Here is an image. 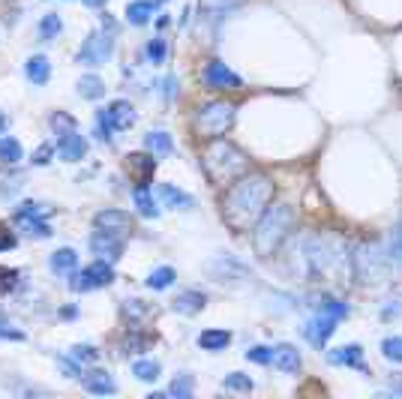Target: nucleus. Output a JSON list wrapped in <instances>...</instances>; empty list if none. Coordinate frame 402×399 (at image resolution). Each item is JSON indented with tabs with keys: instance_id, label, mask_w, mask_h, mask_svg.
Listing matches in <instances>:
<instances>
[{
	"instance_id": "nucleus-48",
	"label": "nucleus",
	"mask_w": 402,
	"mask_h": 399,
	"mask_svg": "<svg viewBox=\"0 0 402 399\" xmlns=\"http://www.w3.org/2000/svg\"><path fill=\"white\" fill-rule=\"evenodd\" d=\"M4 132H6V115L0 112V136H4Z\"/></svg>"
},
{
	"instance_id": "nucleus-44",
	"label": "nucleus",
	"mask_w": 402,
	"mask_h": 399,
	"mask_svg": "<svg viewBox=\"0 0 402 399\" xmlns=\"http://www.w3.org/2000/svg\"><path fill=\"white\" fill-rule=\"evenodd\" d=\"M390 261L402 264V223H399V228H396L394 240H390Z\"/></svg>"
},
{
	"instance_id": "nucleus-38",
	"label": "nucleus",
	"mask_w": 402,
	"mask_h": 399,
	"mask_svg": "<svg viewBox=\"0 0 402 399\" xmlns=\"http://www.w3.org/2000/svg\"><path fill=\"white\" fill-rule=\"evenodd\" d=\"M70 358H72V360H78V363L84 367V363H96V360H99V351H96L93 346H72Z\"/></svg>"
},
{
	"instance_id": "nucleus-27",
	"label": "nucleus",
	"mask_w": 402,
	"mask_h": 399,
	"mask_svg": "<svg viewBox=\"0 0 402 399\" xmlns=\"http://www.w3.org/2000/svg\"><path fill=\"white\" fill-rule=\"evenodd\" d=\"M150 15H153V0H132V4H127V21L129 25L141 27V25H148L150 21Z\"/></svg>"
},
{
	"instance_id": "nucleus-2",
	"label": "nucleus",
	"mask_w": 402,
	"mask_h": 399,
	"mask_svg": "<svg viewBox=\"0 0 402 399\" xmlns=\"http://www.w3.org/2000/svg\"><path fill=\"white\" fill-rule=\"evenodd\" d=\"M345 259V247L337 237H325V235H304L292 243L288 252V270L294 276H328L337 264Z\"/></svg>"
},
{
	"instance_id": "nucleus-5",
	"label": "nucleus",
	"mask_w": 402,
	"mask_h": 399,
	"mask_svg": "<svg viewBox=\"0 0 402 399\" xmlns=\"http://www.w3.org/2000/svg\"><path fill=\"white\" fill-rule=\"evenodd\" d=\"M390 252L384 249L382 240H370V243H361L354 252V276L361 282H378L390 268Z\"/></svg>"
},
{
	"instance_id": "nucleus-1",
	"label": "nucleus",
	"mask_w": 402,
	"mask_h": 399,
	"mask_svg": "<svg viewBox=\"0 0 402 399\" xmlns=\"http://www.w3.org/2000/svg\"><path fill=\"white\" fill-rule=\"evenodd\" d=\"M273 198V181L261 171L243 174L240 181L228 183L226 202H222V219L234 231H249L267 210V202Z\"/></svg>"
},
{
	"instance_id": "nucleus-34",
	"label": "nucleus",
	"mask_w": 402,
	"mask_h": 399,
	"mask_svg": "<svg viewBox=\"0 0 402 399\" xmlns=\"http://www.w3.org/2000/svg\"><path fill=\"white\" fill-rule=\"evenodd\" d=\"M18 282H21V270L18 268H4V264H0V297L15 292Z\"/></svg>"
},
{
	"instance_id": "nucleus-40",
	"label": "nucleus",
	"mask_w": 402,
	"mask_h": 399,
	"mask_svg": "<svg viewBox=\"0 0 402 399\" xmlns=\"http://www.w3.org/2000/svg\"><path fill=\"white\" fill-rule=\"evenodd\" d=\"M148 58H150V63H153V66H160V63L165 60V39L156 37V39H150V42H148Z\"/></svg>"
},
{
	"instance_id": "nucleus-45",
	"label": "nucleus",
	"mask_w": 402,
	"mask_h": 399,
	"mask_svg": "<svg viewBox=\"0 0 402 399\" xmlns=\"http://www.w3.org/2000/svg\"><path fill=\"white\" fill-rule=\"evenodd\" d=\"M15 235L9 231V225H0V252H6V249H15Z\"/></svg>"
},
{
	"instance_id": "nucleus-23",
	"label": "nucleus",
	"mask_w": 402,
	"mask_h": 399,
	"mask_svg": "<svg viewBox=\"0 0 402 399\" xmlns=\"http://www.w3.org/2000/svg\"><path fill=\"white\" fill-rule=\"evenodd\" d=\"M82 384H84V391H87V393H96V396L117 393V384H115V379H111L108 372H103V369H96V372H91V375H84Z\"/></svg>"
},
{
	"instance_id": "nucleus-37",
	"label": "nucleus",
	"mask_w": 402,
	"mask_h": 399,
	"mask_svg": "<svg viewBox=\"0 0 402 399\" xmlns=\"http://www.w3.org/2000/svg\"><path fill=\"white\" fill-rule=\"evenodd\" d=\"M382 354L387 360H394V363H402V336H387L382 342Z\"/></svg>"
},
{
	"instance_id": "nucleus-6",
	"label": "nucleus",
	"mask_w": 402,
	"mask_h": 399,
	"mask_svg": "<svg viewBox=\"0 0 402 399\" xmlns=\"http://www.w3.org/2000/svg\"><path fill=\"white\" fill-rule=\"evenodd\" d=\"M234 108L231 103H207V105H201L198 108V115H195V129H198V136H205V138H219V136H226V132L231 129L234 124Z\"/></svg>"
},
{
	"instance_id": "nucleus-21",
	"label": "nucleus",
	"mask_w": 402,
	"mask_h": 399,
	"mask_svg": "<svg viewBox=\"0 0 402 399\" xmlns=\"http://www.w3.org/2000/svg\"><path fill=\"white\" fill-rule=\"evenodd\" d=\"M156 192H160L165 207H174V210H193L195 207V198L186 195L183 190H177V186H171V183H160V190Z\"/></svg>"
},
{
	"instance_id": "nucleus-20",
	"label": "nucleus",
	"mask_w": 402,
	"mask_h": 399,
	"mask_svg": "<svg viewBox=\"0 0 402 399\" xmlns=\"http://www.w3.org/2000/svg\"><path fill=\"white\" fill-rule=\"evenodd\" d=\"M75 268H78V252H75L72 247H60V249L51 252V259H48V270H51V273L70 276Z\"/></svg>"
},
{
	"instance_id": "nucleus-9",
	"label": "nucleus",
	"mask_w": 402,
	"mask_h": 399,
	"mask_svg": "<svg viewBox=\"0 0 402 399\" xmlns=\"http://www.w3.org/2000/svg\"><path fill=\"white\" fill-rule=\"evenodd\" d=\"M111 51H115V39H111V33L93 30L91 37L84 39V46L78 48L75 60L82 63V66H103V63L111 58Z\"/></svg>"
},
{
	"instance_id": "nucleus-22",
	"label": "nucleus",
	"mask_w": 402,
	"mask_h": 399,
	"mask_svg": "<svg viewBox=\"0 0 402 399\" xmlns=\"http://www.w3.org/2000/svg\"><path fill=\"white\" fill-rule=\"evenodd\" d=\"M205 303H207L205 292H181L171 301V309H174V313H181V315H195V313L205 309Z\"/></svg>"
},
{
	"instance_id": "nucleus-18",
	"label": "nucleus",
	"mask_w": 402,
	"mask_h": 399,
	"mask_svg": "<svg viewBox=\"0 0 402 399\" xmlns=\"http://www.w3.org/2000/svg\"><path fill=\"white\" fill-rule=\"evenodd\" d=\"M210 270L216 273V280H219V282L231 280V276H234V280H252V273H249L247 268H243L240 261H234L231 256H219L214 264H210Z\"/></svg>"
},
{
	"instance_id": "nucleus-41",
	"label": "nucleus",
	"mask_w": 402,
	"mask_h": 399,
	"mask_svg": "<svg viewBox=\"0 0 402 399\" xmlns=\"http://www.w3.org/2000/svg\"><path fill=\"white\" fill-rule=\"evenodd\" d=\"M54 150H58V148H54V144H48V141L39 144V148L33 150V159H30V162H33V165H48L51 157H54Z\"/></svg>"
},
{
	"instance_id": "nucleus-12",
	"label": "nucleus",
	"mask_w": 402,
	"mask_h": 399,
	"mask_svg": "<svg viewBox=\"0 0 402 399\" xmlns=\"http://www.w3.org/2000/svg\"><path fill=\"white\" fill-rule=\"evenodd\" d=\"M93 225L99 231H108V235L124 237L127 231H132V219H129V214H124V210L108 207V210H99V214L93 216Z\"/></svg>"
},
{
	"instance_id": "nucleus-31",
	"label": "nucleus",
	"mask_w": 402,
	"mask_h": 399,
	"mask_svg": "<svg viewBox=\"0 0 402 399\" xmlns=\"http://www.w3.org/2000/svg\"><path fill=\"white\" fill-rule=\"evenodd\" d=\"M136 207H138V214L148 216V219H156V216H160V207H156L153 195L148 192V186H136Z\"/></svg>"
},
{
	"instance_id": "nucleus-19",
	"label": "nucleus",
	"mask_w": 402,
	"mask_h": 399,
	"mask_svg": "<svg viewBox=\"0 0 402 399\" xmlns=\"http://www.w3.org/2000/svg\"><path fill=\"white\" fill-rule=\"evenodd\" d=\"M25 75H27V81L37 84V87L48 84V79H51V60L46 58V54H30L27 63H25Z\"/></svg>"
},
{
	"instance_id": "nucleus-33",
	"label": "nucleus",
	"mask_w": 402,
	"mask_h": 399,
	"mask_svg": "<svg viewBox=\"0 0 402 399\" xmlns=\"http://www.w3.org/2000/svg\"><path fill=\"white\" fill-rule=\"evenodd\" d=\"M160 372H162V367L156 360H136L132 363V375H136L138 381H156Z\"/></svg>"
},
{
	"instance_id": "nucleus-35",
	"label": "nucleus",
	"mask_w": 402,
	"mask_h": 399,
	"mask_svg": "<svg viewBox=\"0 0 402 399\" xmlns=\"http://www.w3.org/2000/svg\"><path fill=\"white\" fill-rule=\"evenodd\" d=\"M21 159V144L15 141V138H0V162H18Z\"/></svg>"
},
{
	"instance_id": "nucleus-16",
	"label": "nucleus",
	"mask_w": 402,
	"mask_h": 399,
	"mask_svg": "<svg viewBox=\"0 0 402 399\" xmlns=\"http://www.w3.org/2000/svg\"><path fill=\"white\" fill-rule=\"evenodd\" d=\"M58 153H60L63 162H82V159L87 157V141H84V136H78V129L58 136Z\"/></svg>"
},
{
	"instance_id": "nucleus-11",
	"label": "nucleus",
	"mask_w": 402,
	"mask_h": 399,
	"mask_svg": "<svg viewBox=\"0 0 402 399\" xmlns=\"http://www.w3.org/2000/svg\"><path fill=\"white\" fill-rule=\"evenodd\" d=\"M337 315H330V313H316L309 321H306V327H304V336L309 339V346H316L318 351L328 346V339L333 336V330H337Z\"/></svg>"
},
{
	"instance_id": "nucleus-29",
	"label": "nucleus",
	"mask_w": 402,
	"mask_h": 399,
	"mask_svg": "<svg viewBox=\"0 0 402 399\" xmlns=\"http://www.w3.org/2000/svg\"><path fill=\"white\" fill-rule=\"evenodd\" d=\"M60 30H63V21H60V15H58V13H48V15H42L39 27H37V33H39V39H42V42H51V39H58V37H60Z\"/></svg>"
},
{
	"instance_id": "nucleus-26",
	"label": "nucleus",
	"mask_w": 402,
	"mask_h": 399,
	"mask_svg": "<svg viewBox=\"0 0 402 399\" xmlns=\"http://www.w3.org/2000/svg\"><path fill=\"white\" fill-rule=\"evenodd\" d=\"M144 148H148L153 157H169V153L174 150V144H171L169 132L156 129V132H148V138H144Z\"/></svg>"
},
{
	"instance_id": "nucleus-43",
	"label": "nucleus",
	"mask_w": 402,
	"mask_h": 399,
	"mask_svg": "<svg viewBox=\"0 0 402 399\" xmlns=\"http://www.w3.org/2000/svg\"><path fill=\"white\" fill-rule=\"evenodd\" d=\"M247 360H252V363H271V348H267V346H252V348H247Z\"/></svg>"
},
{
	"instance_id": "nucleus-30",
	"label": "nucleus",
	"mask_w": 402,
	"mask_h": 399,
	"mask_svg": "<svg viewBox=\"0 0 402 399\" xmlns=\"http://www.w3.org/2000/svg\"><path fill=\"white\" fill-rule=\"evenodd\" d=\"M174 280H177L174 268H169V264H165V268H156V270H150V276H148V280H144V282H148V288H153V292H165V288H169Z\"/></svg>"
},
{
	"instance_id": "nucleus-24",
	"label": "nucleus",
	"mask_w": 402,
	"mask_h": 399,
	"mask_svg": "<svg viewBox=\"0 0 402 399\" xmlns=\"http://www.w3.org/2000/svg\"><path fill=\"white\" fill-rule=\"evenodd\" d=\"M328 360L333 367H357L361 369V360H363V348L361 346H342V348H333L328 354Z\"/></svg>"
},
{
	"instance_id": "nucleus-36",
	"label": "nucleus",
	"mask_w": 402,
	"mask_h": 399,
	"mask_svg": "<svg viewBox=\"0 0 402 399\" xmlns=\"http://www.w3.org/2000/svg\"><path fill=\"white\" fill-rule=\"evenodd\" d=\"M169 396H177V399H189L193 396V379L189 375H177L169 387Z\"/></svg>"
},
{
	"instance_id": "nucleus-10",
	"label": "nucleus",
	"mask_w": 402,
	"mask_h": 399,
	"mask_svg": "<svg viewBox=\"0 0 402 399\" xmlns=\"http://www.w3.org/2000/svg\"><path fill=\"white\" fill-rule=\"evenodd\" d=\"M201 79H205V84L210 87V91H240V75L231 72L222 60H210L205 66V72H201Z\"/></svg>"
},
{
	"instance_id": "nucleus-14",
	"label": "nucleus",
	"mask_w": 402,
	"mask_h": 399,
	"mask_svg": "<svg viewBox=\"0 0 402 399\" xmlns=\"http://www.w3.org/2000/svg\"><path fill=\"white\" fill-rule=\"evenodd\" d=\"M91 252L96 259H103V261H117L120 252H124V237L108 235V231L96 228V235L91 237Z\"/></svg>"
},
{
	"instance_id": "nucleus-7",
	"label": "nucleus",
	"mask_w": 402,
	"mask_h": 399,
	"mask_svg": "<svg viewBox=\"0 0 402 399\" xmlns=\"http://www.w3.org/2000/svg\"><path fill=\"white\" fill-rule=\"evenodd\" d=\"M15 225L25 231L27 237H39V240H46L51 237V225H48V210L46 204H39V202H21L15 207Z\"/></svg>"
},
{
	"instance_id": "nucleus-13",
	"label": "nucleus",
	"mask_w": 402,
	"mask_h": 399,
	"mask_svg": "<svg viewBox=\"0 0 402 399\" xmlns=\"http://www.w3.org/2000/svg\"><path fill=\"white\" fill-rule=\"evenodd\" d=\"M127 171L136 181V186H150L153 183V171H156V159L153 153H129L127 157Z\"/></svg>"
},
{
	"instance_id": "nucleus-46",
	"label": "nucleus",
	"mask_w": 402,
	"mask_h": 399,
	"mask_svg": "<svg viewBox=\"0 0 402 399\" xmlns=\"http://www.w3.org/2000/svg\"><path fill=\"white\" fill-rule=\"evenodd\" d=\"M0 339H15V342H21V339H25V334H21V330H15V327H9V325H0Z\"/></svg>"
},
{
	"instance_id": "nucleus-4",
	"label": "nucleus",
	"mask_w": 402,
	"mask_h": 399,
	"mask_svg": "<svg viewBox=\"0 0 402 399\" xmlns=\"http://www.w3.org/2000/svg\"><path fill=\"white\" fill-rule=\"evenodd\" d=\"M294 228V210L288 204H273L267 207L261 219L255 223L252 231V247H255V256L261 259H271L273 252L283 247V240L288 237V231Z\"/></svg>"
},
{
	"instance_id": "nucleus-25",
	"label": "nucleus",
	"mask_w": 402,
	"mask_h": 399,
	"mask_svg": "<svg viewBox=\"0 0 402 399\" xmlns=\"http://www.w3.org/2000/svg\"><path fill=\"white\" fill-rule=\"evenodd\" d=\"M78 96L82 99H103L105 96V81L99 79V75H82V79H78Z\"/></svg>"
},
{
	"instance_id": "nucleus-32",
	"label": "nucleus",
	"mask_w": 402,
	"mask_h": 399,
	"mask_svg": "<svg viewBox=\"0 0 402 399\" xmlns=\"http://www.w3.org/2000/svg\"><path fill=\"white\" fill-rule=\"evenodd\" d=\"M252 379L243 372H228L226 379H222V391H238V393H252Z\"/></svg>"
},
{
	"instance_id": "nucleus-39",
	"label": "nucleus",
	"mask_w": 402,
	"mask_h": 399,
	"mask_svg": "<svg viewBox=\"0 0 402 399\" xmlns=\"http://www.w3.org/2000/svg\"><path fill=\"white\" fill-rule=\"evenodd\" d=\"M51 129L58 132V136H63V132H72L75 129V117H70V115H63V112H58V115H51Z\"/></svg>"
},
{
	"instance_id": "nucleus-28",
	"label": "nucleus",
	"mask_w": 402,
	"mask_h": 399,
	"mask_svg": "<svg viewBox=\"0 0 402 399\" xmlns=\"http://www.w3.org/2000/svg\"><path fill=\"white\" fill-rule=\"evenodd\" d=\"M228 342H231L228 330H205V334L198 336V348H205V351H226Z\"/></svg>"
},
{
	"instance_id": "nucleus-15",
	"label": "nucleus",
	"mask_w": 402,
	"mask_h": 399,
	"mask_svg": "<svg viewBox=\"0 0 402 399\" xmlns=\"http://www.w3.org/2000/svg\"><path fill=\"white\" fill-rule=\"evenodd\" d=\"M103 115H105V120L111 124L115 132H124V129H129L132 124H136V108H132V103H127V99L108 103V108H103Z\"/></svg>"
},
{
	"instance_id": "nucleus-3",
	"label": "nucleus",
	"mask_w": 402,
	"mask_h": 399,
	"mask_svg": "<svg viewBox=\"0 0 402 399\" xmlns=\"http://www.w3.org/2000/svg\"><path fill=\"white\" fill-rule=\"evenodd\" d=\"M201 165L210 177V183L216 186H226V183H234L240 174H247L249 169V159L238 144H231L228 138H214L201 153Z\"/></svg>"
},
{
	"instance_id": "nucleus-8",
	"label": "nucleus",
	"mask_w": 402,
	"mask_h": 399,
	"mask_svg": "<svg viewBox=\"0 0 402 399\" xmlns=\"http://www.w3.org/2000/svg\"><path fill=\"white\" fill-rule=\"evenodd\" d=\"M115 282V268L111 261L96 259L93 264H87L84 270H72L70 273V288L75 294H84V292H93V288H105Z\"/></svg>"
},
{
	"instance_id": "nucleus-47",
	"label": "nucleus",
	"mask_w": 402,
	"mask_h": 399,
	"mask_svg": "<svg viewBox=\"0 0 402 399\" xmlns=\"http://www.w3.org/2000/svg\"><path fill=\"white\" fill-rule=\"evenodd\" d=\"M84 6H91V9H99V6H105V0H82Z\"/></svg>"
},
{
	"instance_id": "nucleus-17",
	"label": "nucleus",
	"mask_w": 402,
	"mask_h": 399,
	"mask_svg": "<svg viewBox=\"0 0 402 399\" xmlns=\"http://www.w3.org/2000/svg\"><path fill=\"white\" fill-rule=\"evenodd\" d=\"M271 363L279 369V372H285V375H292L300 369V354L294 346H288V342H279V346L271 348Z\"/></svg>"
},
{
	"instance_id": "nucleus-42",
	"label": "nucleus",
	"mask_w": 402,
	"mask_h": 399,
	"mask_svg": "<svg viewBox=\"0 0 402 399\" xmlns=\"http://www.w3.org/2000/svg\"><path fill=\"white\" fill-rule=\"evenodd\" d=\"M111 132H115V129H111V124L103 115V108H99V112H96V138L99 141H111Z\"/></svg>"
}]
</instances>
